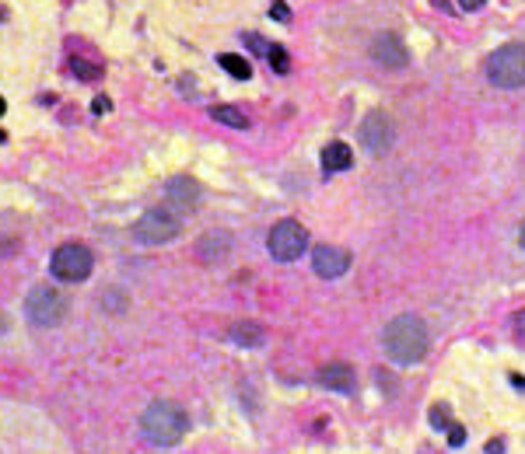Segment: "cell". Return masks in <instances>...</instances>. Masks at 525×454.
<instances>
[{
	"mask_svg": "<svg viewBox=\"0 0 525 454\" xmlns=\"http://www.w3.org/2000/svg\"><path fill=\"white\" fill-rule=\"evenodd\" d=\"M267 60H270V67H274L277 74H287V70H291V56H287V49L277 46V42L267 49Z\"/></svg>",
	"mask_w": 525,
	"mask_h": 454,
	"instance_id": "e0dca14e",
	"label": "cell"
},
{
	"mask_svg": "<svg viewBox=\"0 0 525 454\" xmlns=\"http://www.w3.org/2000/svg\"><path fill=\"white\" fill-rule=\"evenodd\" d=\"M487 454H501V440H490V444H487Z\"/></svg>",
	"mask_w": 525,
	"mask_h": 454,
	"instance_id": "d4e9b609",
	"label": "cell"
},
{
	"mask_svg": "<svg viewBox=\"0 0 525 454\" xmlns=\"http://www.w3.org/2000/svg\"><path fill=\"white\" fill-rule=\"evenodd\" d=\"M372 60H375L379 67L403 70V67L410 63V52H406V46H403V39H399L396 32H382V35H375V42H372Z\"/></svg>",
	"mask_w": 525,
	"mask_h": 454,
	"instance_id": "9c48e42d",
	"label": "cell"
},
{
	"mask_svg": "<svg viewBox=\"0 0 525 454\" xmlns=\"http://www.w3.org/2000/svg\"><path fill=\"white\" fill-rule=\"evenodd\" d=\"M231 339H235L238 346H259V343H262V328L252 325V322H245V325H235V328H231Z\"/></svg>",
	"mask_w": 525,
	"mask_h": 454,
	"instance_id": "2e32d148",
	"label": "cell"
},
{
	"mask_svg": "<svg viewBox=\"0 0 525 454\" xmlns=\"http://www.w3.org/2000/svg\"><path fill=\"white\" fill-rule=\"evenodd\" d=\"M182 231V217L172 206H154L133 224V238L140 245H169Z\"/></svg>",
	"mask_w": 525,
	"mask_h": 454,
	"instance_id": "277c9868",
	"label": "cell"
},
{
	"mask_svg": "<svg viewBox=\"0 0 525 454\" xmlns=\"http://www.w3.org/2000/svg\"><path fill=\"white\" fill-rule=\"evenodd\" d=\"M25 315H28L32 325L52 328L67 318V297L52 287V283H39V287H32L28 297H25Z\"/></svg>",
	"mask_w": 525,
	"mask_h": 454,
	"instance_id": "5b68a950",
	"label": "cell"
},
{
	"mask_svg": "<svg viewBox=\"0 0 525 454\" xmlns=\"http://www.w3.org/2000/svg\"><path fill=\"white\" fill-rule=\"evenodd\" d=\"M70 70H74L81 81H98V77H102V67H95V63H84V60H74V63H70Z\"/></svg>",
	"mask_w": 525,
	"mask_h": 454,
	"instance_id": "ac0fdd59",
	"label": "cell"
},
{
	"mask_svg": "<svg viewBox=\"0 0 525 454\" xmlns=\"http://www.w3.org/2000/svg\"><path fill=\"white\" fill-rule=\"evenodd\" d=\"M431 426L435 430H448V406H431Z\"/></svg>",
	"mask_w": 525,
	"mask_h": 454,
	"instance_id": "d6986e66",
	"label": "cell"
},
{
	"mask_svg": "<svg viewBox=\"0 0 525 454\" xmlns=\"http://www.w3.org/2000/svg\"><path fill=\"white\" fill-rule=\"evenodd\" d=\"M186 426H189V420H186L182 406H175V402H169V399L151 402V406L144 409V416H140L144 437H147L151 444H158V447H172V444H179L182 433H186Z\"/></svg>",
	"mask_w": 525,
	"mask_h": 454,
	"instance_id": "7a4b0ae2",
	"label": "cell"
},
{
	"mask_svg": "<svg viewBox=\"0 0 525 454\" xmlns=\"http://www.w3.org/2000/svg\"><path fill=\"white\" fill-rule=\"evenodd\" d=\"M91 269H95V255H91L88 245H77V241L60 245L49 259V273L60 283H81V279L91 276Z\"/></svg>",
	"mask_w": 525,
	"mask_h": 454,
	"instance_id": "8992f818",
	"label": "cell"
},
{
	"mask_svg": "<svg viewBox=\"0 0 525 454\" xmlns=\"http://www.w3.org/2000/svg\"><path fill=\"white\" fill-rule=\"evenodd\" d=\"M312 266L323 279H336L350 269V252L347 248H336V245H319L312 252Z\"/></svg>",
	"mask_w": 525,
	"mask_h": 454,
	"instance_id": "30bf717a",
	"label": "cell"
},
{
	"mask_svg": "<svg viewBox=\"0 0 525 454\" xmlns=\"http://www.w3.org/2000/svg\"><path fill=\"white\" fill-rule=\"evenodd\" d=\"M350 164H354V150H350V144L333 140V144H326V147H323V172H326V175H333V172H347Z\"/></svg>",
	"mask_w": 525,
	"mask_h": 454,
	"instance_id": "4fadbf2b",
	"label": "cell"
},
{
	"mask_svg": "<svg viewBox=\"0 0 525 454\" xmlns=\"http://www.w3.org/2000/svg\"><path fill=\"white\" fill-rule=\"evenodd\" d=\"M270 18H277V21H287V18H291V11H287V4H284V0H274Z\"/></svg>",
	"mask_w": 525,
	"mask_h": 454,
	"instance_id": "ffe728a7",
	"label": "cell"
},
{
	"mask_svg": "<svg viewBox=\"0 0 525 454\" xmlns=\"http://www.w3.org/2000/svg\"><path fill=\"white\" fill-rule=\"evenodd\" d=\"M4 108H8V101H4V98H0V116H4Z\"/></svg>",
	"mask_w": 525,
	"mask_h": 454,
	"instance_id": "4316f807",
	"label": "cell"
},
{
	"mask_svg": "<svg viewBox=\"0 0 525 454\" xmlns=\"http://www.w3.org/2000/svg\"><path fill=\"white\" fill-rule=\"evenodd\" d=\"M462 440H466V430H462V426H448V444H452V447H459Z\"/></svg>",
	"mask_w": 525,
	"mask_h": 454,
	"instance_id": "7402d4cb",
	"label": "cell"
},
{
	"mask_svg": "<svg viewBox=\"0 0 525 454\" xmlns=\"http://www.w3.org/2000/svg\"><path fill=\"white\" fill-rule=\"evenodd\" d=\"M210 116H214L218 123H225V126H231V130H245L249 126V119L242 116L235 105H214V108H210Z\"/></svg>",
	"mask_w": 525,
	"mask_h": 454,
	"instance_id": "9a60e30c",
	"label": "cell"
},
{
	"mask_svg": "<svg viewBox=\"0 0 525 454\" xmlns=\"http://www.w3.org/2000/svg\"><path fill=\"white\" fill-rule=\"evenodd\" d=\"M319 381H323L326 388H333V391H343V395H350V391L357 388V374H354V367H350L347 360L326 364V367L319 371Z\"/></svg>",
	"mask_w": 525,
	"mask_h": 454,
	"instance_id": "7c38bea8",
	"label": "cell"
},
{
	"mask_svg": "<svg viewBox=\"0 0 525 454\" xmlns=\"http://www.w3.org/2000/svg\"><path fill=\"white\" fill-rule=\"evenodd\" d=\"M109 108H113V101L105 98V95H98V98L91 101V112H95V116H105V112H109Z\"/></svg>",
	"mask_w": 525,
	"mask_h": 454,
	"instance_id": "44dd1931",
	"label": "cell"
},
{
	"mask_svg": "<svg viewBox=\"0 0 525 454\" xmlns=\"http://www.w3.org/2000/svg\"><path fill=\"white\" fill-rule=\"evenodd\" d=\"M267 248H270L274 259L294 262V259H301L305 248H308V231H305L298 220H280V224H274V231H270V238H267Z\"/></svg>",
	"mask_w": 525,
	"mask_h": 454,
	"instance_id": "52a82bcc",
	"label": "cell"
},
{
	"mask_svg": "<svg viewBox=\"0 0 525 454\" xmlns=\"http://www.w3.org/2000/svg\"><path fill=\"white\" fill-rule=\"evenodd\" d=\"M487 77L490 84L504 88V91H515L525 84V46L522 42H504L501 49L490 52L487 60Z\"/></svg>",
	"mask_w": 525,
	"mask_h": 454,
	"instance_id": "3957f363",
	"label": "cell"
},
{
	"mask_svg": "<svg viewBox=\"0 0 525 454\" xmlns=\"http://www.w3.org/2000/svg\"><path fill=\"white\" fill-rule=\"evenodd\" d=\"M518 241H522V248H525V220H522V227H518Z\"/></svg>",
	"mask_w": 525,
	"mask_h": 454,
	"instance_id": "484cf974",
	"label": "cell"
},
{
	"mask_svg": "<svg viewBox=\"0 0 525 454\" xmlns=\"http://www.w3.org/2000/svg\"><path fill=\"white\" fill-rule=\"evenodd\" d=\"M4 328H8V322H4V318H0V335H4Z\"/></svg>",
	"mask_w": 525,
	"mask_h": 454,
	"instance_id": "83f0119b",
	"label": "cell"
},
{
	"mask_svg": "<svg viewBox=\"0 0 525 454\" xmlns=\"http://www.w3.org/2000/svg\"><path fill=\"white\" fill-rule=\"evenodd\" d=\"M245 42H249V49H256V52H267V49H270V46L262 42L259 35H245Z\"/></svg>",
	"mask_w": 525,
	"mask_h": 454,
	"instance_id": "603a6c76",
	"label": "cell"
},
{
	"mask_svg": "<svg viewBox=\"0 0 525 454\" xmlns=\"http://www.w3.org/2000/svg\"><path fill=\"white\" fill-rule=\"evenodd\" d=\"M218 63H221L231 77H238V81H249V77H252V63L245 60V56H238V52H221Z\"/></svg>",
	"mask_w": 525,
	"mask_h": 454,
	"instance_id": "5bb4252c",
	"label": "cell"
},
{
	"mask_svg": "<svg viewBox=\"0 0 525 454\" xmlns=\"http://www.w3.org/2000/svg\"><path fill=\"white\" fill-rule=\"evenodd\" d=\"M459 4H462V11H480L487 0H459Z\"/></svg>",
	"mask_w": 525,
	"mask_h": 454,
	"instance_id": "cb8c5ba5",
	"label": "cell"
},
{
	"mask_svg": "<svg viewBox=\"0 0 525 454\" xmlns=\"http://www.w3.org/2000/svg\"><path fill=\"white\" fill-rule=\"evenodd\" d=\"M165 196H169L165 206H172L175 213H186V210H196V203H200V186H196L193 179L179 175V179H172V182L165 186Z\"/></svg>",
	"mask_w": 525,
	"mask_h": 454,
	"instance_id": "8fae6325",
	"label": "cell"
},
{
	"mask_svg": "<svg viewBox=\"0 0 525 454\" xmlns=\"http://www.w3.org/2000/svg\"><path fill=\"white\" fill-rule=\"evenodd\" d=\"M392 137L396 133H392V123H389L385 112H368L357 126V140L368 154H385L392 147Z\"/></svg>",
	"mask_w": 525,
	"mask_h": 454,
	"instance_id": "ba28073f",
	"label": "cell"
},
{
	"mask_svg": "<svg viewBox=\"0 0 525 454\" xmlns=\"http://www.w3.org/2000/svg\"><path fill=\"white\" fill-rule=\"evenodd\" d=\"M382 343H385V353H389L392 364L413 367L428 357V325L417 315H399L385 325Z\"/></svg>",
	"mask_w": 525,
	"mask_h": 454,
	"instance_id": "6da1fadb",
	"label": "cell"
}]
</instances>
